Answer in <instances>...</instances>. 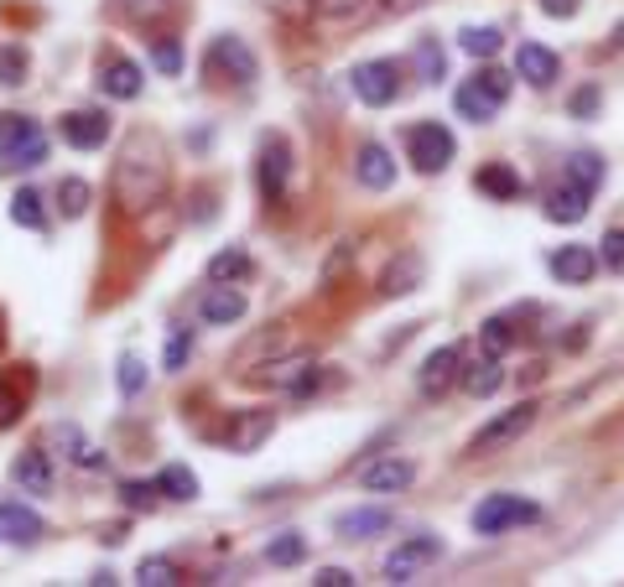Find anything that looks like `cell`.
<instances>
[{"instance_id":"6da1fadb","label":"cell","mask_w":624,"mask_h":587,"mask_svg":"<svg viewBox=\"0 0 624 587\" xmlns=\"http://www.w3.org/2000/svg\"><path fill=\"white\" fill-rule=\"evenodd\" d=\"M115 198L125 213H146L167 198V157L157 136H130L115 162Z\"/></svg>"},{"instance_id":"7a4b0ae2","label":"cell","mask_w":624,"mask_h":587,"mask_svg":"<svg viewBox=\"0 0 624 587\" xmlns=\"http://www.w3.org/2000/svg\"><path fill=\"white\" fill-rule=\"evenodd\" d=\"M48 162V136L26 115H0V166H42Z\"/></svg>"},{"instance_id":"3957f363","label":"cell","mask_w":624,"mask_h":587,"mask_svg":"<svg viewBox=\"0 0 624 587\" xmlns=\"http://www.w3.org/2000/svg\"><path fill=\"white\" fill-rule=\"evenodd\" d=\"M453 151H458L453 130H448V125H437V120H422V125H411V130H407V157H411V166H416V172H427V177L453 162Z\"/></svg>"},{"instance_id":"277c9868","label":"cell","mask_w":624,"mask_h":587,"mask_svg":"<svg viewBox=\"0 0 624 587\" xmlns=\"http://www.w3.org/2000/svg\"><path fill=\"white\" fill-rule=\"evenodd\" d=\"M474 530L479 536H500V530H510V525H531V520H541V510L531 504V499H521V494H489V499H479L474 504Z\"/></svg>"},{"instance_id":"5b68a950","label":"cell","mask_w":624,"mask_h":587,"mask_svg":"<svg viewBox=\"0 0 624 587\" xmlns=\"http://www.w3.org/2000/svg\"><path fill=\"white\" fill-rule=\"evenodd\" d=\"M349 89H354L360 104L385 110L390 99L401 95V68H396V63H385V58H375V63H354V68H349Z\"/></svg>"},{"instance_id":"8992f818","label":"cell","mask_w":624,"mask_h":587,"mask_svg":"<svg viewBox=\"0 0 624 587\" xmlns=\"http://www.w3.org/2000/svg\"><path fill=\"white\" fill-rule=\"evenodd\" d=\"M536 416H541V405L536 400H521V405H510V411H500L495 422L479 426V437H474V452H500L504 442H515V437H526L531 426H536Z\"/></svg>"},{"instance_id":"52a82bcc","label":"cell","mask_w":624,"mask_h":587,"mask_svg":"<svg viewBox=\"0 0 624 587\" xmlns=\"http://www.w3.org/2000/svg\"><path fill=\"white\" fill-rule=\"evenodd\" d=\"M287 177H291V151L282 136H265L261 157H255V188L265 203H282L287 198Z\"/></svg>"},{"instance_id":"ba28073f","label":"cell","mask_w":624,"mask_h":587,"mask_svg":"<svg viewBox=\"0 0 624 587\" xmlns=\"http://www.w3.org/2000/svg\"><path fill=\"white\" fill-rule=\"evenodd\" d=\"M442 557V540L437 536H407L390 557H385V583H411L422 566H433Z\"/></svg>"},{"instance_id":"9c48e42d","label":"cell","mask_w":624,"mask_h":587,"mask_svg":"<svg viewBox=\"0 0 624 587\" xmlns=\"http://www.w3.org/2000/svg\"><path fill=\"white\" fill-rule=\"evenodd\" d=\"M209 68L224 73L229 84H255L261 63H255V52L245 48V37H214V48H209Z\"/></svg>"},{"instance_id":"30bf717a","label":"cell","mask_w":624,"mask_h":587,"mask_svg":"<svg viewBox=\"0 0 624 587\" xmlns=\"http://www.w3.org/2000/svg\"><path fill=\"white\" fill-rule=\"evenodd\" d=\"M58 136L78 151H95V146L110 141V115L104 110H68V115L58 120Z\"/></svg>"},{"instance_id":"8fae6325","label":"cell","mask_w":624,"mask_h":587,"mask_svg":"<svg viewBox=\"0 0 624 587\" xmlns=\"http://www.w3.org/2000/svg\"><path fill=\"white\" fill-rule=\"evenodd\" d=\"M416 478V463H407V458H375V463H364L360 469V489H370V494H401Z\"/></svg>"},{"instance_id":"7c38bea8","label":"cell","mask_w":624,"mask_h":587,"mask_svg":"<svg viewBox=\"0 0 624 587\" xmlns=\"http://www.w3.org/2000/svg\"><path fill=\"white\" fill-rule=\"evenodd\" d=\"M42 515L37 510H26L22 499H0V540L5 546H32V540H42Z\"/></svg>"},{"instance_id":"4fadbf2b","label":"cell","mask_w":624,"mask_h":587,"mask_svg":"<svg viewBox=\"0 0 624 587\" xmlns=\"http://www.w3.org/2000/svg\"><path fill=\"white\" fill-rule=\"evenodd\" d=\"M552 276L562 286H588L599 276V250L594 245H562L552 255Z\"/></svg>"},{"instance_id":"5bb4252c","label":"cell","mask_w":624,"mask_h":587,"mask_svg":"<svg viewBox=\"0 0 624 587\" xmlns=\"http://www.w3.org/2000/svg\"><path fill=\"white\" fill-rule=\"evenodd\" d=\"M515 73L526 78L531 89H552L562 63H557L552 48H541V42H521V48H515Z\"/></svg>"},{"instance_id":"9a60e30c","label":"cell","mask_w":624,"mask_h":587,"mask_svg":"<svg viewBox=\"0 0 624 587\" xmlns=\"http://www.w3.org/2000/svg\"><path fill=\"white\" fill-rule=\"evenodd\" d=\"M375 5H380V0H312V22L323 26V32H349V26H360Z\"/></svg>"},{"instance_id":"2e32d148","label":"cell","mask_w":624,"mask_h":587,"mask_svg":"<svg viewBox=\"0 0 624 587\" xmlns=\"http://www.w3.org/2000/svg\"><path fill=\"white\" fill-rule=\"evenodd\" d=\"M203 323H214V328H229V323H240L245 317V291L229 282H214L209 291H203Z\"/></svg>"},{"instance_id":"e0dca14e","label":"cell","mask_w":624,"mask_h":587,"mask_svg":"<svg viewBox=\"0 0 624 587\" xmlns=\"http://www.w3.org/2000/svg\"><path fill=\"white\" fill-rule=\"evenodd\" d=\"M354 177H360L370 192H385L390 183H396V157L385 151V146L375 141H364L360 146V157H354Z\"/></svg>"},{"instance_id":"ac0fdd59","label":"cell","mask_w":624,"mask_h":587,"mask_svg":"<svg viewBox=\"0 0 624 587\" xmlns=\"http://www.w3.org/2000/svg\"><path fill=\"white\" fill-rule=\"evenodd\" d=\"M453 104H458V115H463V120H474V125H489V120L500 115L504 99L495 95L484 78H469V84H463V89L453 95Z\"/></svg>"},{"instance_id":"d6986e66","label":"cell","mask_w":624,"mask_h":587,"mask_svg":"<svg viewBox=\"0 0 624 587\" xmlns=\"http://www.w3.org/2000/svg\"><path fill=\"white\" fill-rule=\"evenodd\" d=\"M11 478L22 484V494H52V463L42 447H26L16 452V463H11Z\"/></svg>"},{"instance_id":"ffe728a7","label":"cell","mask_w":624,"mask_h":587,"mask_svg":"<svg viewBox=\"0 0 624 587\" xmlns=\"http://www.w3.org/2000/svg\"><path fill=\"white\" fill-rule=\"evenodd\" d=\"M271 432H276V416H271V411H240L224 442H229V452H255Z\"/></svg>"},{"instance_id":"44dd1931","label":"cell","mask_w":624,"mask_h":587,"mask_svg":"<svg viewBox=\"0 0 624 587\" xmlns=\"http://www.w3.org/2000/svg\"><path fill=\"white\" fill-rule=\"evenodd\" d=\"M99 89L110 99H136L141 95V68L130 58H104L99 63Z\"/></svg>"},{"instance_id":"7402d4cb","label":"cell","mask_w":624,"mask_h":587,"mask_svg":"<svg viewBox=\"0 0 624 587\" xmlns=\"http://www.w3.org/2000/svg\"><path fill=\"white\" fill-rule=\"evenodd\" d=\"M453 379H458V349H453V344H442V349L427 353V364H422L416 385H422V396H442Z\"/></svg>"},{"instance_id":"603a6c76","label":"cell","mask_w":624,"mask_h":587,"mask_svg":"<svg viewBox=\"0 0 624 587\" xmlns=\"http://www.w3.org/2000/svg\"><path fill=\"white\" fill-rule=\"evenodd\" d=\"M588 198H594L588 188L562 183V188L547 192V218H552V224H583V218H588Z\"/></svg>"},{"instance_id":"cb8c5ba5","label":"cell","mask_w":624,"mask_h":587,"mask_svg":"<svg viewBox=\"0 0 624 587\" xmlns=\"http://www.w3.org/2000/svg\"><path fill=\"white\" fill-rule=\"evenodd\" d=\"M458 379H463V390H469L474 400H484V396H495V390L504 385V370H500V359H489V353H484L479 364L458 370Z\"/></svg>"},{"instance_id":"d4e9b609","label":"cell","mask_w":624,"mask_h":587,"mask_svg":"<svg viewBox=\"0 0 624 587\" xmlns=\"http://www.w3.org/2000/svg\"><path fill=\"white\" fill-rule=\"evenodd\" d=\"M474 183H479V192L500 198V203H510V198H521V192H526V183H521V177H515V172H510L504 162L479 166V177H474Z\"/></svg>"},{"instance_id":"484cf974","label":"cell","mask_w":624,"mask_h":587,"mask_svg":"<svg viewBox=\"0 0 624 587\" xmlns=\"http://www.w3.org/2000/svg\"><path fill=\"white\" fill-rule=\"evenodd\" d=\"M390 530V515L385 510H354V515H338V536L344 540H364V536H380Z\"/></svg>"},{"instance_id":"4316f807","label":"cell","mask_w":624,"mask_h":587,"mask_svg":"<svg viewBox=\"0 0 624 587\" xmlns=\"http://www.w3.org/2000/svg\"><path fill=\"white\" fill-rule=\"evenodd\" d=\"M416 282H422V260L416 255H401L390 271L380 276V291L385 297H407V291H416Z\"/></svg>"},{"instance_id":"83f0119b","label":"cell","mask_w":624,"mask_h":587,"mask_svg":"<svg viewBox=\"0 0 624 587\" xmlns=\"http://www.w3.org/2000/svg\"><path fill=\"white\" fill-rule=\"evenodd\" d=\"M250 276V255H245L240 245H229V250H219L214 260H209V282H245Z\"/></svg>"},{"instance_id":"f1b7e54d","label":"cell","mask_w":624,"mask_h":587,"mask_svg":"<svg viewBox=\"0 0 624 587\" xmlns=\"http://www.w3.org/2000/svg\"><path fill=\"white\" fill-rule=\"evenodd\" d=\"M58 437H63V447H68V458L78 463V469H89V473L104 469V452H99V447L89 442V437H84V432H78L73 422H68V426H58Z\"/></svg>"},{"instance_id":"f546056e","label":"cell","mask_w":624,"mask_h":587,"mask_svg":"<svg viewBox=\"0 0 624 587\" xmlns=\"http://www.w3.org/2000/svg\"><path fill=\"white\" fill-rule=\"evenodd\" d=\"M458 48L469 52V58H484V63H489V58L504 48V37L495 26H463V32H458Z\"/></svg>"},{"instance_id":"4dcf8cb0","label":"cell","mask_w":624,"mask_h":587,"mask_svg":"<svg viewBox=\"0 0 624 587\" xmlns=\"http://www.w3.org/2000/svg\"><path fill=\"white\" fill-rule=\"evenodd\" d=\"M265 562H271V566H297V562H308V540L297 536V530H282V536L265 546Z\"/></svg>"},{"instance_id":"1f68e13d","label":"cell","mask_w":624,"mask_h":587,"mask_svg":"<svg viewBox=\"0 0 624 587\" xmlns=\"http://www.w3.org/2000/svg\"><path fill=\"white\" fill-rule=\"evenodd\" d=\"M157 489L167 494V499H198V473L183 469V463H167L162 478H157Z\"/></svg>"},{"instance_id":"d6a6232c","label":"cell","mask_w":624,"mask_h":587,"mask_svg":"<svg viewBox=\"0 0 624 587\" xmlns=\"http://www.w3.org/2000/svg\"><path fill=\"white\" fill-rule=\"evenodd\" d=\"M11 218L22 224V229H48V213H42V192L22 188L16 198H11Z\"/></svg>"},{"instance_id":"836d02e7","label":"cell","mask_w":624,"mask_h":587,"mask_svg":"<svg viewBox=\"0 0 624 587\" xmlns=\"http://www.w3.org/2000/svg\"><path fill=\"white\" fill-rule=\"evenodd\" d=\"M26 68H32L26 48H22V42H5V48H0V84H5V89H22Z\"/></svg>"},{"instance_id":"e575fe53","label":"cell","mask_w":624,"mask_h":587,"mask_svg":"<svg viewBox=\"0 0 624 587\" xmlns=\"http://www.w3.org/2000/svg\"><path fill=\"white\" fill-rule=\"evenodd\" d=\"M567 183H577V188L594 192V188L603 183V162L594 157V151H577L573 162H567Z\"/></svg>"},{"instance_id":"d590c367","label":"cell","mask_w":624,"mask_h":587,"mask_svg":"<svg viewBox=\"0 0 624 587\" xmlns=\"http://www.w3.org/2000/svg\"><path fill=\"white\" fill-rule=\"evenodd\" d=\"M58 209H63V218H78V213L89 209V183L84 177H63L58 183Z\"/></svg>"},{"instance_id":"8d00e7d4","label":"cell","mask_w":624,"mask_h":587,"mask_svg":"<svg viewBox=\"0 0 624 587\" xmlns=\"http://www.w3.org/2000/svg\"><path fill=\"white\" fill-rule=\"evenodd\" d=\"M416 68H422V78H442L448 73V52L437 48L433 37H422L416 42Z\"/></svg>"},{"instance_id":"74e56055","label":"cell","mask_w":624,"mask_h":587,"mask_svg":"<svg viewBox=\"0 0 624 587\" xmlns=\"http://www.w3.org/2000/svg\"><path fill=\"white\" fill-rule=\"evenodd\" d=\"M479 338H484V353H489V359H500V353L515 344V333H510V317H489Z\"/></svg>"},{"instance_id":"f35d334b","label":"cell","mask_w":624,"mask_h":587,"mask_svg":"<svg viewBox=\"0 0 624 587\" xmlns=\"http://www.w3.org/2000/svg\"><path fill=\"white\" fill-rule=\"evenodd\" d=\"M136 583L141 587H167V583H177V566H172L167 557H151V562L136 566Z\"/></svg>"},{"instance_id":"ab89813d","label":"cell","mask_w":624,"mask_h":587,"mask_svg":"<svg viewBox=\"0 0 624 587\" xmlns=\"http://www.w3.org/2000/svg\"><path fill=\"white\" fill-rule=\"evenodd\" d=\"M599 245H603V250H599V265H609L614 276H624V229H603Z\"/></svg>"},{"instance_id":"60d3db41","label":"cell","mask_w":624,"mask_h":587,"mask_svg":"<svg viewBox=\"0 0 624 587\" xmlns=\"http://www.w3.org/2000/svg\"><path fill=\"white\" fill-rule=\"evenodd\" d=\"M125 16H136V22H162L172 11V0H121Z\"/></svg>"},{"instance_id":"b9f144b4","label":"cell","mask_w":624,"mask_h":587,"mask_svg":"<svg viewBox=\"0 0 624 587\" xmlns=\"http://www.w3.org/2000/svg\"><path fill=\"white\" fill-rule=\"evenodd\" d=\"M115 379H121V390H125V396H141V390H146V370H141V359H136V353H125V359H121V375H115Z\"/></svg>"},{"instance_id":"7bdbcfd3","label":"cell","mask_w":624,"mask_h":587,"mask_svg":"<svg viewBox=\"0 0 624 587\" xmlns=\"http://www.w3.org/2000/svg\"><path fill=\"white\" fill-rule=\"evenodd\" d=\"M188 353H192V333L177 328L167 338V359H162V370H183V364H188Z\"/></svg>"},{"instance_id":"ee69618b","label":"cell","mask_w":624,"mask_h":587,"mask_svg":"<svg viewBox=\"0 0 624 587\" xmlns=\"http://www.w3.org/2000/svg\"><path fill=\"white\" fill-rule=\"evenodd\" d=\"M157 484H121V499L125 504H130V510H151V504H157Z\"/></svg>"},{"instance_id":"f6af8a7d","label":"cell","mask_w":624,"mask_h":587,"mask_svg":"<svg viewBox=\"0 0 624 587\" xmlns=\"http://www.w3.org/2000/svg\"><path fill=\"white\" fill-rule=\"evenodd\" d=\"M157 68H162V73H183V52H177V37H157Z\"/></svg>"},{"instance_id":"bcb514c9","label":"cell","mask_w":624,"mask_h":587,"mask_svg":"<svg viewBox=\"0 0 624 587\" xmlns=\"http://www.w3.org/2000/svg\"><path fill=\"white\" fill-rule=\"evenodd\" d=\"M22 416V390H11V379H0V426H11Z\"/></svg>"},{"instance_id":"7dc6e473","label":"cell","mask_w":624,"mask_h":587,"mask_svg":"<svg viewBox=\"0 0 624 587\" xmlns=\"http://www.w3.org/2000/svg\"><path fill=\"white\" fill-rule=\"evenodd\" d=\"M594 110H599V89L588 84V89H577V95H573V115H577V120H588Z\"/></svg>"},{"instance_id":"c3c4849f","label":"cell","mask_w":624,"mask_h":587,"mask_svg":"<svg viewBox=\"0 0 624 587\" xmlns=\"http://www.w3.org/2000/svg\"><path fill=\"white\" fill-rule=\"evenodd\" d=\"M312 583L317 587H354V572H344V566H323Z\"/></svg>"},{"instance_id":"681fc988","label":"cell","mask_w":624,"mask_h":587,"mask_svg":"<svg viewBox=\"0 0 624 587\" xmlns=\"http://www.w3.org/2000/svg\"><path fill=\"white\" fill-rule=\"evenodd\" d=\"M541 11L557 16V22H567V16H577V0H541Z\"/></svg>"},{"instance_id":"f907efd6","label":"cell","mask_w":624,"mask_h":587,"mask_svg":"<svg viewBox=\"0 0 624 587\" xmlns=\"http://www.w3.org/2000/svg\"><path fill=\"white\" fill-rule=\"evenodd\" d=\"M416 5H427V0H385V11H396V16H407Z\"/></svg>"},{"instance_id":"816d5d0a","label":"cell","mask_w":624,"mask_h":587,"mask_svg":"<svg viewBox=\"0 0 624 587\" xmlns=\"http://www.w3.org/2000/svg\"><path fill=\"white\" fill-rule=\"evenodd\" d=\"M0 344H5V333H0Z\"/></svg>"}]
</instances>
